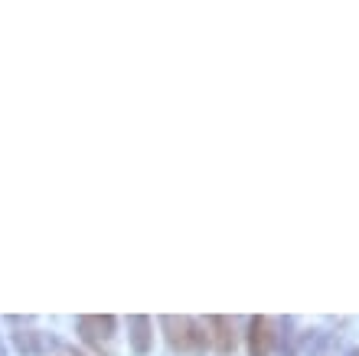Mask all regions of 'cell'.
Wrapping results in <instances>:
<instances>
[{"label":"cell","mask_w":359,"mask_h":356,"mask_svg":"<svg viewBox=\"0 0 359 356\" xmlns=\"http://www.w3.org/2000/svg\"><path fill=\"white\" fill-rule=\"evenodd\" d=\"M161 324H163V330H167L170 347L180 350V353H203V350L209 347V334H206V327H203L199 320L173 317V314H167Z\"/></svg>","instance_id":"1"},{"label":"cell","mask_w":359,"mask_h":356,"mask_svg":"<svg viewBox=\"0 0 359 356\" xmlns=\"http://www.w3.org/2000/svg\"><path fill=\"white\" fill-rule=\"evenodd\" d=\"M79 334L86 343H95V347H102L108 340L114 337V317L111 314H86V317H79Z\"/></svg>","instance_id":"2"},{"label":"cell","mask_w":359,"mask_h":356,"mask_svg":"<svg viewBox=\"0 0 359 356\" xmlns=\"http://www.w3.org/2000/svg\"><path fill=\"white\" fill-rule=\"evenodd\" d=\"M271 320L268 317H252L248 320V356H268L271 353Z\"/></svg>","instance_id":"3"},{"label":"cell","mask_w":359,"mask_h":356,"mask_svg":"<svg viewBox=\"0 0 359 356\" xmlns=\"http://www.w3.org/2000/svg\"><path fill=\"white\" fill-rule=\"evenodd\" d=\"M206 330L212 334V343H216V353L229 356L236 350V330H232V320L229 317H209Z\"/></svg>","instance_id":"4"},{"label":"cell","mask_w":359,"mask_h":356,"mask_svg":"<svg viewBox=\"0 0 359 356\" xmlns=\"http://www.w3.org/2000/svg\"><path fill=\"white\" fill-rule=\"evenodd\" d=\"M131 347L134 353H147L151 350V317H144V314H137V317H131Z\"/></svg>","instance_id":"5"},{"label":"cell","mask_w":359,"mask_h":356,"mask_svg":"<svg viewBox=\"0 0 359 356\" xmlns=\"http://www.w3.org/2000/svg\"><path fill=\"white\" fill-rule=\"evenodd\" d=\"M311 356H337L333 340L330 337H320V340H317V350H311Z\"/></svg>","instance_id":"6"},{"label":"cell","mask_w":359,"mask_h":356,"mask_svg":"<svg viewBox=\"0 0 359 356\" xmlns=\"http://www.w3.org/2000/svg\"><path fill=\"white\" fill-rule=\"evenodd\" d=\"M346 356H359V350H350V353H346Z\"/></svg>","instance_id":"7"},{"label":"cell","mask_w":359,"mask_h":356,"mask_svg":"<svg viewBox=\"0 0 359 356\" xmlns=\"http://www.w3.org/2000/svg\"><path fill=\"white\" fill-rule=\"evenodd\" d=\"M0 356H4V347H0Z\"/></svg>","instance_id":"8"}]
</instances>
